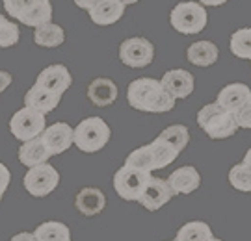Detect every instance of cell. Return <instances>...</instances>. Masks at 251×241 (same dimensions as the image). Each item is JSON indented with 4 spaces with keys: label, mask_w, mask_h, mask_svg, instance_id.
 <instances>
[{
    "label": "cell",
    "mask_w": 251,
    "mask_h": 241,
    "mask_svg": "<svg viewBox=\"0 0 251 241\" xmlns=\"http://www.w3.org/2000/svg\"><path fill=\"white\" fill-rule=\"evenodd\" d=\"M128 104L147 113H166L175 108V98L162 88L160 80L154 78H138L128 84L126 89Z\"/></svg>",
    "instance_id": "cell-1"
},
{
    "label": "cell",
    "mask_w": 251,
    "mask_h": 241,
    "mask_svg": "<svg viewBox=\"0 0 251 241\" xmlns=\"http://www.w3.org/2000/svg\"><path fill=\"white\" fill-rule=\"evenodd\" d=\"M198 125L210 139H227L236 134L238 125L233 113L225 111L216 102L206 104L198 111Z\"/></svg>",
    "instance_id": "cell-2"
},
{
    "label": "cell",
    "mask_w": 251,
    "mask_h": 241,
    "mask_svg": "<svg viewBox=\"0 0 251 241\" xmlns=\"http://www.w3.org/2000/svg\"><path fill=\"white\" fill-rule=\"evenodd\" d=\"M112 130L110 126L104 123V119L100 117H88L80 121L76 128H75V141L73 145H76V149H80L82 152H99L110 141Z\"/></svg>",
    "instance_id": "cell-3"
},
{
    "label": "cell",
    "mask_w": 251,
    "mask_h": 241,
    "mask_svg": "<svg viewBox=\"0 0 251 241\" xmlns=\"http://www.w3.org/2000/svg\"><path fill=\"white\" fill-rule=\"evenodd\" d=\"M6 13L26 26L37 28L50 22L52 6L49 0H4Z\"/></svg>",
    "instance_id": "cell-4"
},
{
    "label": "cell",
    "mask_w": 251,
    "mask_h": 241,
    "mask_svg": "<svg viewBox=\"0 0 251 241\" xmlns=\"http://www.w3.org/2000/svg\"><path fill=\"white\" fill-rule=\"evenodd\" d=\"M170 22L179 34L192 36L205 30L208 24V15L205 6L199 2H180L171 9Z\"/></svg>",
    "instance_id": "cell-5"
},
{
    "label": "cell",
    "mask_w": 251,
    "mask_h": 241,
    "mask_svg": "<svg viewBox=\"0 0 251 241\" xmlns=\"http://www.w3.org/2000/svg\"><path fill=\"white\" fill-rule=\"evenodd\" d=\"M149 180H151V173H145L130 165H123L114 175V189L123 200L138 202Z\"/></svg>",
    "instance_id": "cell-6"
},
{
    "label": "cell",
    "mask_w": 251,
    "mask_h": 241,
    "mask_svg": "<svg viewBox=\"0 0 251 241\" xmlns=\"http://www.w3.org/2000/svg\"><path fill=\"white\" fill-rule=\"evenodd\" d=\"M45 113L37 111L34 108L25 106L13 113L9 119V130L19 141H30L34 137H39L45 130Z\"/></svg>",
    "instance_id": "cell-7"
},
{
    "label": "cell",
    "mask_w": 251,
    "mask_h": 241,
    "mask_svg": "<svg viewBox=\"0 0 251 241\" xmlns=\"http://www.w3.org/2000/svg\"><path fill=\"white\" fill-rule=\"evenodd\" d=\"M25 188L32 197H47L50 195L60 184V173L49 163H41L36 167H30L25 175Z\"/></svg>",
    "instance_id": "cell-8"
},
{
    "label": "cell",
    "mask_w": 251,
    "mask_h": 241,
    "mask_svg": "<svg viewBox=\"0 0 251 241\" xmlns=\"http://www.w3.org/2000/svg\"><path fill=\"white\" fill-rule=\"evenodd\" d=\"M154 58V46L145 37H128L119 45V60L126 67L144 69Z\"/></svg>",
    "instance_id": "cell-9"
},
{
    "label": "cell",
    "mask_w": 251,
    "mask_h": 241,
    "mask_svg": "<svg viewBox=\"0 0 251 241\" xmlns=\"http://www.w3.org/2000/svg\"><path fill=\"white\" fill-rule=\"evenodd\" d=\"M173 197V191H171L168 180L158 178V176H151V180L147 182L144 193L138 198V202L144 206L145 210L149 212H156L160 210L164 204H168Z\"/></svg>",
    "instance_id": "cell-10"
},
{
    "label": "cell",
    "mask_w": 251,
    "mask_h": 241,
    "mask_svg": "<svg viewBox=\"0 0 251 241\" xmlns=\"http://www.w3.org/2000/svg\"><path fill=\"white\" fill-rule=\"evenodd\" d=\"M43 143L47 145L49 152L56 156L62 152L69 151L75 141V128L67 125V123H54V125L47 126L41 134Z\"/></svg>",
    "instance_id": "cell-11"
},
{
    "label": "cell",
    "mask_w": 251,
    "mask_h": 241,
    "mask_svg": "<svg viewBox=\"0 0 251 241\" xmlns=\"http://www.w3.org/2000/svg\"><path fill=\"white\" fill-rule=\"evenodd\" d=\"M162 88L175 98H188L196 89L194 74L186 69H171L162 76Z\"/></svg>",
    "instance_id": "cell-12"
},
{
    "label": "cell",
    "mask_w": 251,
    "mask_h": 241,
    "mask_svg": "<svg viewBox=\"0 0 251 241\" xmlns=\"http://www.w3.org/2000/svg\"><path fill=\"white\" fill-rule=\"evenodd\" d=\"M71 72L67 71L65 65H49L39 72L36 84L62 97L63 93L71 88Z\"/></svg>",
    "instance_id": "cell-13"
},
{
    "label": "cell",
    "mask_w": 251,
    "mask_h": 241,
    "mask_svg": "<svg viewBox=\"0 0 251 241\" xmlns=\"http://www.w3.org/2000/svg\"><path fill=\"white\" fill-rule=\"evenodd\" d=\"M166 180L170 184L173 195H190L201 186V175L192 165L179 167L177 171H173Z\"/></svg>",
    "instance_id": "cell-14"
},
{
    "label": "cell",
    "mask_w": 251,
    "mask_h": 241,
    "mask_svg": "<svg viewBox=\"0 0 251 241\" xmlns=\"http://www.w3.org/2000/svg\"><path fill=\"white\" fill-rule=\"evenodd\" d=\"M250 100H251L250 86H246V84H229V86H225L224 89L218 93L216 104L220 108H224L225 111L234 113V111H238Z\"/></svg>",
    "instance_id": "cell-15"
},
{
    "label": "cell",
    "mask_w": 251,
    "mask_h": 241,
    "mask_svg": "<svg viewBox=\"0 0 251 241\" xmlns=\"http://www.w3.org/2000/svg\"><path fill=\"white\" fill-rule=\"evenodd\" d=\"M75 208L82 215L93 217L106 208V195L99 188H82L75 197Z\"/></svg>",
    "instance_id": "cell-16"
},
{
    "label": "cell",
    "mask_w": 251,
    "mask_h": 241,
    "mask_svg": "<svg viewBox=\"0 0 251 241\" xmlns=\"http://www.w3.org/2000/svg\"><path fill=\"white\" fill-rule=\"evenodd\" d=\"M117 95H119V91H117L116 82L110 80V78H95L88 86V98H90V102L99 108L112 106L116 102Z\"/></svg>",
    "instance_id": "cell-17"
},
{
    "label": "cell",
    "mask_w": 251,
    "mask_h": 241,
    "mask_svg": "<svg viewBox=\"0 0 251 241\" xmlns=\"http://www.w3.org/2000/svg\"><path fill=\"white\" fill-rule=\"evenodd\" d=\"M125 8L119 0H100L95 8L90 9V19L99 26H110L123 17Z\"/></svg>",
    "instance_id": "cell-18"
},
{
    "label": "cell",
    "mask_w": 251,
    "mask_h": 241,
    "mask_svg": "<svg viewBox=\"0 0 251 241\" xmlns=\"http://www.w3.org/2000/svg\"><path fill=\"white\" fill-rule=\"evenodd\" d=\"M60 100H62L60 95H56L52 91L34 84V88H30L28 93L25 95V106L34 108V110L41 111V113H49V111H52V110L58 108Z\"/></svg>",
    "instance_id": "cell-19"
},
{
    "label": "cell",
    "mask_w": 251,
    "mask_h": 241,
    "mask_svg": "<svg viewBox=\"0 0 251 241\" xmlns=\"http://www.w3.org/2000/svg\"><path fill=\"white\" fill-rule=\"evenodd\" d=\"M50 156L52 154L49 152L47 145L43 143L41 135L30 139V141H25L23 147L19 149V160H21L23 165H26L28 169L30 167H36V165H41V163H47V160Z\"/></svg>",
    "instance_id": "cell-20"
},
{
    "label": "cell",
    "mask_w": 251,
    "mask_h": 241,
    "mask_svg": "<svg viewBox=\"0 0 251 241\" xmlns=\"http://www.w3.org/2000/svg\"><path fill=\"white\" fill-rule=\"evenodd\" d=\"M218 56H220L218 46L212 41H208V39L190 45L188 50H186L188 62L198 65V67H210V65H214L218 62Z\"/></svg>",
    "instance_id": "cell-21"
},
{
    "label": "cell",
    "mask_w": 251,
    "mask_h": 241,
    "mask_svg": "<svg viewBox=\"0 0 251 241\" xmlns=\"http://www.w3.org/2000/svg\"><path fill=\"white\" fill-rule=\"evenodd\" d=\"M34 39H36L37 45L43 46V48H54V46L63 45L65 34H63V28L60 24L47 22V24H41V26L36 28Z\"/></svg>",
    "instance_id": "cell-22"
},
{
    "label": "cell",
    "mask_w": 251,
    "mask_h": 241,
    "mask_svg": "<svg viewBox=\"0 0 251 241\" xmlns=\"http://www.w3.org/2000/svg\"><path fill=\"white\" fill-rule=\"evenodd\" d=\"M210 238H214V234L208 224L203 221H190L177 230L175 241H208Z\"/></svg>",
    "instance_id": "cell-23"
},
{
    "label": "cell",
    "mask_w": 251,
    "mask_h": 241,
    "mask_svg": "<svg viewBox=\"0 0 251 241\" xmlns=\"http://www.w3.org/2000/svg\"><path fill=\"white\" fill-rule=\"evenodd\" d=\"M39 241H71V230L60 221H47L34 232Z\"/></svg>",
    "instance_id": "cell-24"
},
{
    "label": "cell",
    "mask_w": 251,
    "mask_h": 241,
    "mask_svg": "<svg viewBox=\"0 0 251 241\" xmlns=\"http://www.w3.org/2000/svg\"><path fill=\"white\" fill-rule=\"evenodd\" d=\"M125 165L136 167V169L145 171V173L156 171V161H154V152H152V149H151V143L144 145V147L136 149L134 152H130V154L126 156Z\"/></svg>",
    "instance_id": "cell-25"
},
{
    "label": "cell",
    "mask_w": 251,
    "mask_h": 241,
    "mask_svg": "<svg viewBox=\"0 0 251 241\" xmlns=\"http://www.w3.org/2000/svg\"><path fill=\"white\" fill-rule=\"evenodd\" d=\"M158 137L164 139V141H168L173 149H177L179 152H182L190 141V132L184 125H171V126H168V128H164Z\"/></svg>",
    "instance_id": "cell-26"
},
{
    "label": "cell",
    "mask_w": 251,
    "mask_h": 241,
    "mask_svg": "<svg viewBox=\"0 0 251 241\" xmlns=\"http://www.w3.org/2000/svg\"><path fill=\"white\" fill-rule=\"evenodd\" d=\"M151 149L154 152V161H156V169H164V167H168L170 163L179 158L180 152L177 149H173L168 141H164L160 137H156L154 141L151 143Z\"/></svg>",
    "instance_id": "cell-27"
},
{
    "label": "cell",
    "mask_w": 251,
    "mask_h": 241,
    "mask_svg": "<svg viewBox=\"0 0 251 241\" xmlns=\"http://www.w3.org/2000/svg\"><path fill=\"white\" fill-rule=\"evenodd\" d=\"M231 52L236 58L251 62V28H240L231 36Z\"/></svg>",
    "instance_id": "cell-28"
},
{
    "label": "cell",
    "mask_w": 251,
    "mask_h": 241,
    "mask_svg": "<svg viewBox=\"0 0 251 241\" xmlns=\"http://www.w3.org/2000/svg\"><path fill=\"white\" fill-rule=\"evenodd\" d=\"M229 182L234 189L242 193H251V167L246 163H236L229 171Z\"/></svg>",
    "instance_id": "cell-29"
},
{
    "label": "cell",
    "mask_w": 251,
    "mask_h": 241,
    "mask_svg": "<svg viewBox=\"0 0 251 241\" xmlns=\"http://www.w3.org/2000/svg\"><path fill=\"white\" fill-rule=\"evenodd\" d=\"M19 37H21V32H19L17 24L6 19L0 24V48H8V46L17 45Z\"/></svg>",
    "instance_id": "cell-30"
},
{
    "label": "cell",
    "mask_w": 251,
    "mask_h": 241,
    "mask_svg": "<svg viewBox=\"0 0 251 241\" xmlns=\"http://www.w3.org/2000/svg\"><path fill=\"white\" fill-rule=\"evenodd\" d=\"M233 115L236 119L238 128H251V100L246 102L238 111H234Z\"/></svg>",
    "instance_id": "cell-31"
},
{
    "label": "cell",
    "mask_w": 251,
    "mask_h": 241,
    "mask_svg": "<svg viewBox=\"0 0 251 241\" xmlns=\"http://www.w3.org/2000/svg\"><path fill=\"white\" fill-rule=\"evenodd\" d=\"M9 180H11V173H9V169L4 163H0V200H2V197L8 189Z\"/></svg>",
    "instance_id": "cell-32"
},
{
    "label": "cell",
    "mask_w": 251,
    "mask_h": 241,
    "mask_svg": "<svg viewBox=\"0 0 251 241\" xmlns=\"http://www.w3.org/2000/svg\"><path fill=\"white\" fill-rule=\"evenodd\" d=\"M11 80H13V78H11V74H9L8 71H0V93L8 89Z\"/></svg>",
    "instance_id": "cell-33"
},
{
    "label": "cell",
    "mask_w": 251,
    "mask_h": 241,
    "mask_svg": "<svg viewBox=\"0 0 251 241\" xmlns=\"http://www.w3.org/2000/svg\"><path fill=\"white\" fill-rule=\"evenodd\" d=\"M99 2L100 0H75V4H76L78 8L86 9V11H90L91 8H95Z\"/></svg>",
    "instance_id": "cell-34"
},
{
    "label": "cell",
    "mask_w": 251,
    "mask_h": 241,
    "mask_svg": "<svg viewBox=\"0 0 251 241\" xmlns=\"http://www.w3.org/2000/svg\"><path fill=\"white\" fill-rule=\"evenodd\" d=\"M11 241H39L34 236V234H30V232H21V234H15L13 238H11Z\"/></svg>",
    "instance_id": "cell-35"
},
{
    "label": "cell",
    "mask_w": 251,
    "mask_h": 241,
    "mask_svg": "<svg viewBox=\"0 0 251 241\" xmlns=\"http://www.w3.org/2000/svg\"><path fill=\"white\" fill-rule=\"evenodd\" d=\"M225 2L227 0H199V4H203V6H222Z\"/></svg>",
    "instance_id": "cell-36"
},
{
    "label": "cell",
    "mask_w": 251,
    "mask_h": 241,
    "mask_svg": "<svg viewBox=\"0 0 251 241\" xmlns=\"http://www.w3.org/2000/svg\"><path fill=\"white\" fill-rule=\"evenodd\" d=\"M242 163H246V165H250L251 167V149L248 152H246V156H244V161Z\"/></svg>",
    "instance_id": "cell-37"
},
{
    "label": "cell",
    "mask_w": 251,
    "mask_h": 241,
    "mask_svg": "<svg viewBox=\"0 0 251 241\" xmlns=\"http://www.w3.org/2000/svg\"><path fill=\"white\" fill-rule=\"evenodd\" d=\"M119 2H121V4H125V6H128V4H136L138 0H119Z\"/></svg>",
    "instance_id": "cell-38"
},
{
    "label": "cell",
    "mask_w": 251,
    "mask_h": 241,
    "mask_svg": "<svg viewBox=\"0 0 251 241\" xmlns=\"http://www.w3.org/2000/svg\"><path fill=\"white\" fill-rule=\"evenodd\" d=\"M4 21H6V17H4V15H0V24H2Z\"/></svg>",
    "instance_id": "cell-39"
},
{
    "label": "cell",
    "mask_w": 251,
    "mask_h": 241,
    "mask_svg": "<svg viewBox=\"0 0 251 241\" xmlns=\"http://www.w3.org/2000/svg\"><path fill=\"white\" fill-rule=\"evenodd\" d=\"M208 241H222V240H218V238H210Z\"/></svg>",
    "instance_id": "cell-40"
},
{
    "label": "cell",
    "mask_w": 251,
    "mask_h": 241,
    "mask_svg": "<svg viewBox=\"0 0 251 241\" xmlns=\"http://www.w3.org/2000/svg\"><path fill=\"white\" fill-rule=\"evenodd\" d=\"M171 241H175V240H171Z\"/></svg>",
    "instance_id": "cell-41"
}]
</instances>
